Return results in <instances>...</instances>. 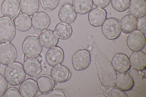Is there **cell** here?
<instances>
[{
	"label": "cell",
	"instance_id": "obj_23",
	"mask_svg": "<svg viewBox=\"0 0 146 97\" xmlns=\"http://www.w3.org/2000/svg\"><path fill=\"white\" fill-rule=\"evenodd\" d=\"M13 22L15 28L21 32L29 30L32 26L31 18L24 14L17 15L13 19Z\"/></svg>",
	"mask_w": 146,
	"mask_h": 97
},
{
	"label": "cell",
	"instance_id": "obj_30",
	"mask_svg": "<svg viewBox=\"0 0 146 97\" xmlns=\"http://www.w3.org/2000/svg\"><path fill=\"white\" fill-rule=\"evenodd\" d=\"M66 93L62 90L56 89L47 93L40 94L36 97H68Z\"/></svg>",
	"mask_w": 146,
	"mask_h": 97
},
{
	"label": "cell",
	"instance_id": "obj_24",
	"mask_svg": "<svg viewBox=\"0 0 146 97\" xmlns=\"http://www.w3.org/2000/svg\"><path fill=\"white\" fill-rule=\"evenodd\" d=\"M138 23V20L136 17L130 14L126 15L121 20V30L125 34L129 33L137 29Z\"/></svg>",
	"mask_w": 146,
	"mask_h": 97
},
{
	"label": "cell",
	"instance_id": "obj_4",
	"mask_svg": "<svg viewBox=\"0 0 146 97\" xmlns=\"http://www.w3.org/2000/svg\"><path fill=\"white\" fill-rule=\"evenodd\" d=\"M102 31L107 38L110 40L116 39L119 36L121 32L120 22L115 18H108L102 25Z\"/></svg>",
	"mask_w": 146,
	"mask_h": 97
},
{
	"label": "cell",
	"instance_id": "obj_11",
	"mask_svg": "<svg viewBox=\"0 0 146 97\" xmlns=\"http://www.w3.org/2000/svg\"><path fill=\"white\" fill-rule=\"evenodd\" d=\"M111 62L114 69L118 72H125L130 69L129 58L124 53H118L115 54L113 57Z\"/></svg>",
	"mask_w": 146,
	"mask_h": 97
},
{
	"label": "cell",
	"instance_id": "obj_16",
	"mask_svg": "<svg viewBox=\"0 0 146 97\" xmlns=\"http://www.w3.org/2000/svg\"><path fill=\"white\" fill-rule=\"evenodd\" d=\"M21 94L23 97H34L37 94L38 90L36 81L31 78L24 80L19 87Z\"/></svg>",
	"mask_w": 146,
	"mask_h": 97
},
{
	"label": "cell",
	"instance_id": "obj_31",
	"mask_svg": "<svg viewBox=\"0 0 146 97\" xmlns=\"http://www.w3.org/2000/svg\"><path fill=\"white\" fill-rule=\"evenodd\" d=\"M3 97H21L22 96L17 88L11 87L7 89L3 95Z\"/></svg>",
	"mask_w": 146,
	"mask_h": 97
},
{
	"label": "cell",
	"instance_id": "obj_17",
	"mask_svg": "<svg viewBox=\"0 0 146 97\" xmlns=\"http://www.w3.org/2000/svg\"><path fill=\"white\" fill-rule=\"evenodd\" d=\"M39 39L42 46L46 48L56 46L59 41L54 31L50 29L41 32L39 34Z\"/></svg>",
	"mask_w": 146,
	"mask_h": 97
},
{
	"label": "cell",
	"instance_id": "obj_5",
	"mask_svg": "<svg viewBox=\"0 0 146 97\" xmlns=\"http://www.w3.org/2000/svg\"><path fill=\"white\" fill-rule=\"evenodd\" d=\"M17 56V49L11 43L0 44V63L1 64L7 66L15 62Z\"/></svg>",
	"mask_w": 146,
	"mask_h": 97
},
{
	"label": "cell",
	"instance_id": "obj_13",
	"mask_svg": "<svg viewBox=\"0 0 146 97\" xmlns=\"http://www.w3.org/2000/svg\"><path fill=\"white\" fill-rule=\"evenodd\" d=\"M23 67L26 73L31 77L38 76L42 71L40 61L35 58H27L24 61Z\"/></svg>",
	"mask_w": 146,
	"mask_h": 97
},
{
	"label": "cell",
	"instance_id": "obj_19",
	"mask_svg": "<svg viewBox=\"0 0 146 97\" xmlns=\"http://www.w3.org/2000/svg\"><path fill=\"white\" fill-rule=\"evenodd\" d=\"M36 82L38 91L42 94L47 93L52 91L55 86L52 78L48 75H42L38 78Z\"/></svg>",
	"mask_w": 146,
	"mask_h": 97
},
{
	"label": "cell",
	"instance_id": "obj_14",
	"mask_svg": "<svg viewBox=\"0 0 146 97\" xmlns=\"http://www.w3.org/2000/svg\"><path fill=\"white\" fill-rule=\"evenodd\" d=\"M114 83L118 88L124 91L131 90L134 84L132 77L126 72L118 74L115 79Z\"/></svg>",
	"mask_w": 146,
	"mask_h": 97
},
{
	"label": "cell",
	"instance_id": "obj_2",
	"mask_svg": "<svg viewBox=\"0 0 146 97\" xmlns=\"http://www.w3.org/2000/svg\"><path fill=\"white\" fill-rule=\"evenodd\" d=\"M22 49L24 55L27 58H36L41 53L42 47L39 38L35 36L26 37L22 45Z\"/></svg>",
	"mask_w": 146,
	"mask_h": 97
},
{
	"label": "cell",
	"instance_id": "obj_12",
	"mask_svg": "<svg viewBox=\"0 0 146 97\" xmlns=\"http://www.w3.org/2000/svg\"><path fill=\"white\" fill-rule=\"evenodd\" d=\"M107 12L104 8L96 7L91 9L88 15V19L90 24L96 27L102 25L106 19Z\"/></svg>",
	"mask_w": 146,
	"mask_h": 97
},
{
	"label": "cell",
	"instance_id": "obj_34",
	"mask_svg": "<svg viewBox=\"0 0 146 97\" xmlns=\"http://www.w3.org/2000/svg\"><path fill=\"white\" fill-rule=\"evenodd\" d=\"M138 26L139 30L144 34H146V15L140 18L138 23Z\"/></svg>",
	"mask_w": 146,
	"mask_h": 97
},
{
	"label": "cell",
	"instance_id": "obj_1",
	"mask_svg": "<svg viewBox=\"0 0 146 97\" xmlns=\"http://www.w3.org/2000/svg\"><path fill=\"white\" fill-rule=\"evenodd\" d=\"M7 82L12 86L20 84L25 79L26 73L22 64L15 61L7 65L4 71Z\"/></svg>",
	"mask_w": 146,
	"mask_h": 97
},
{
	"label": "cell",
	"instance_id": "obj_27",
	"mask_svg": "<svg viewBox=\"0 0 146 97\" xmlns=\"http://www.w3.org/2000/svg\"><path fill=\"white\" fill-rule=\"evenodd\" d=\"M110 1L113 9L117 11L121 12L128 9L130 0H111Z\"/></svg>",
	"mask_w": 146,
	"mask_h": 97
},
{
	"label": "cell",
	"instance_id": "obj_21",
	"mask_svg": "<svg viewBox=\"0 0 146 97\" xmlns=\"http://www.w3.org/2000/svg\"><path fill=\"white\" fill-rule=\"evenodd\" d=\"M130 14L139 18L146 15L145 0H131L128 7Z\"/></svg>",
	"mask_w": 146,
	"mask_h": 97
},
{
	"label": "cell",
	"instance_id": "obj_35",
	"mask_svg": "<svg viewBox=\"0 0 146 97\" xmlns=\"http://www.w3.org/2000/svg\"><path fill=\"white\" fill-rule=\"evenodd\" d=\"M27 58V57H26L25 56V55H24V61H25Z\"/></svg>",
	"mask_w": 146,
	"mask_h": 97
},
{
	"label": "cell",
	"instance_id": "obj_26",
	"mask_svg": "<svg viewBox=\"0 0 146 97\" xmlns=\"http://www.w3.org/2000/svg\"><path fill=\"white\" fill-rule=\"evenodd\" d=\"M72 5L77 13L85 15L92 9L93 3L92 0H73Z\"/></svg>",
	"mask_w": 146,
	"mask_h": 97
},
{
	"label": "cell",
	"instance_id": "obj_7",
	"mask_svg": "<svg viewBox=\"0 0 146 97\" xmlns=\"http://www.w3.org/2000/svg\"><path fill=\"white\" fill-rule=\"evenodd\" d=\"M126 43L129 48L132 51L141 50L145 46V36L139 30L136 29L130 32L128 35Z\"/></svg>",
	"mask_w": 146,
	"mask_h": 97
},
{
	"label": "cell",
	"instance_id": "obj_29",
	"mask_svg": "<svg viewBox=\"0 0 146 97\" xmlns=\"http://www.w3.org/2000/svg\"><path fill=\"white\" fill-rule=\"evenodd\" d=\"M106 91V94L109 97H128L124 92L118 88H112Z\"/></svg>",
	"mask_w": 146,
	"mask_h": 97
},
{
	"label": "cell",
	"instance_id": "obj_10",
	"mask_svg": "<svg viewBox=\"0 0 146 97\" xmlns=\"http://www.w3.org/2000/svg\"><path fill=\"white\" fill-rule=\"evenodd\" d=\"M1 10L4 16L13 18L20 12L19 2L18 0H4L1 5Z\"/></svg>",
	"mask_w": 146,
	"mask_h": 97
},
{
	"label": "cell",
	"instance_id": "obj_22",
	"mask_svg": "<svg viewBox=\"0 0 146 97\" xmlns=\"http://www.w3.org/2000/svg\"><path fill=\"white\" fill-rule=\"evenodd\" d=\"M19 3L21 12L29 16L33 15L39 8L38 0H21Z\"/></svg>",
	"mask_w": 146,
	"mask_h": 97
},
{
	"label": "cell",
	"instance_id": "obj_25",
	"mask_svg": "<svg viewBox=\"0 0 146 97\" xmlns=\"http://www.w3.org/2000/svg\"><path fill=\"white\" fill-rule=\"evenodd\" d=\"M71 25L63 22H60L55 27L54 32L58 38L61 40H66L69 38L72 33Z\"/></svg>",
	"mask_w": 146,
	"mask_h": 97
},
{
	"label": "cell",
	"instance_id": "obj_36",
	"mask_svg": "<svg viewBox=\"0 0 146 97\" xmlns=\"http://www.w3.org/2000/svg\"><path fill=\"white\" fill-rule=\"evenodd\" d=\"M0 66H1V65H0Z\"/></svg>",
	"mask_w": 146,
	"mask_h": 97
},
{
	"label": "cell",
	"instance_id": "obj_18",
	"mask_svg": "<svg viewBox=\"0 0 146 97\" xmlns=\"http://www.w3.org/2000/svg\"><path fill=\"white\" fill-rule=\"evenodd\" d=\"M77 14L72 6L69 4L64 5L60 9L58 17L62 22L70 24L76 19Z\"/></svg>",
	"mask_w": 146,
	"mask_h": 97
},
{
	"label": "cell",
	"instance_id": "obj_32",
	"mask_svg": "<svg viewBox=\"0 0 146 97\" xmlns=\"http://www.w3.org/2000/svg\"><path fill=\"white\" fill-rule=\"evenodd\" d=\"M8 83L4 76L0 73V97L3 95L7 90Z\"/></svg>",
	"mask_w": 146,
	"mask_h": 97
},
{
	"label": "cell",
	"instance_id": "obj_20",
	"mask_svg": "<svg viewBox=\"0 0 146 97\" xmlns=\"http://www.w3.org/2000/svg\"><path fill=\"white\" fill-rule=\"evenodd\" d=\"M69 74L68 68L61 64L53 67L50 71L51 76L53 79L58 83L66 82L68 79Z\"/></svg>",
	"mask_w": 146,
	"mask_h": 97
},
{
	"label": "cell",
	"instance_id": "obj_15",
	"mask_svg": "<svg viewBox=\"0 0 146 97\" xmlns=\"http://www.w3.org/2000/svg\"><path fill=\"white\" fill-rule=\"evenodd\" d=\"M129 60L132 67L137 71L144 70L146 67V56L145 53L140 51H134L130 55Z\"/></svg>",
	"mask_w": 146,
	"mask_h": 97
},
{
	"label": "cell",
	"instance_id": "obj_33",
	"mask_svg": "<svg viewBox=\"0 0 146 97\" xmlns=\"http://www.w3.org/2000/svg\"><path fill=\"white\" fill-rule=\"evenodd\" d=\"M111 0H92L93 3L95 6L101 8H104L108 6Z\"/></svg>",
	"mask_w": 146,
	"mask_h": 97
},
{
	"label": "cell",
	"instance_id": "obj_9",
	"mask_svg": "<svg viewBox=\"0 0 146 97\" xmlns=\"http://www.w3.org/2000/svg\"><path fill=\"white\" fill-rule=\"evenodd\" d=\"M32 25L33 29L36 32H41L47 28L50 23L48 15L42 11L37 12L32 17Z\"/></svg>",
	"mask_w": 146,
	"mask_h": 97
},
{
	"label": "cell",
	"instance_id": "obj_6",
	"mask_svg": "<svg viewBox=\"0 0 146 97\" xmlns=\"http://www.w3.org/2000/svg\"><path fill=\"white\" fill-rule=\"evenodd\" d=\"M91 61L90 52L85 49L77 51L73 55L72 63L74 68L78 71H82L89 66Z\"/></svg>",
	"mask_w": 146,
	"mask_h": 97
},
{
	"label": "cell",
	"instance_id": "obj_3",
	"mask_svg": "<svg viewBox=\"0 0 146 97\" xmlns=\"http://www.w3.org/2000/svg\"><path fill=\"white\" fill-rule=\"evenodd\" d=\"M16 34L11 19L5 16L0 17V43L10 42L15 38Z\"/></svg>",
	"mask_w": 146,
	"mask_h": 97
},
{
	"label": "cell",
	"instance_id": "obj_8",
	"mask_svg": "<svg viewBox=\"0 0 146 97\" xmlns=\"http://www.w3.org/2000/svg\"><path fill=\"white\" fill-rule=\"evenodd\" d=\"M45 58L48 65L54 67L63 63L64 58V52L61 47L56 46L48 50L46 54Z\"/></svg>",
	"mask_w": 146,
	"mask_h": 97
},
{
	"label": "cell",
	"instance_id": "obj_28",
	"mask_svg": "<svg viewBox=\"0 0 146 97\" xmlns=\"http://www.w3.org/2000/svg\"><path fill=\"white\" fill-rule=\"evenodd\" d=\"M42 8L46 11H52L58 6L60 0H40Z\"/></svg>",
	"mask_w": 146,
	"mask_h": 97
}]
</instances>
